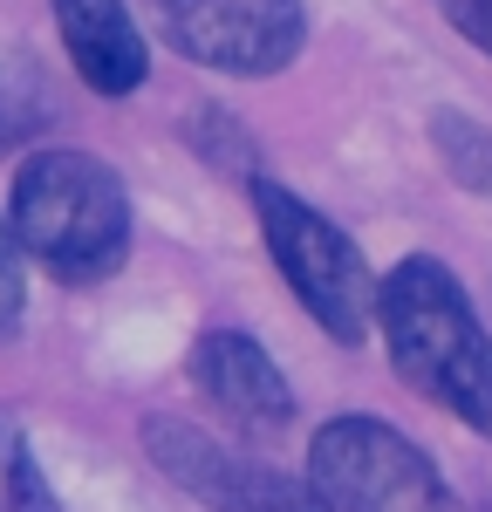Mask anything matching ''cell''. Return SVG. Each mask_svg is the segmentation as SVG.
<instances>
[{
    "instance_id": "1",
    "label": "cell",
    "mask_w": 492,
    "mask_h": 512,
    "mask_svg": "<svg viewBox=\"0 0 492 512\" xmlns=\"http://www.w3.org/2000/svg\"><path fill=\"white\" fill-rule=\"evenodd\" d=\"M376 335L390 349V369L424 403L451 410L465 431L492 437V335L445 260L410 253L383 274Z\"/></svg>"
},
{
    "instance_id": "2",
    "label": "cell",
    "mask_w": 492,
    "mask_h": 512,
    "mask_svg": "<svg viewBox=\"0 0 492 512\" xmlns=\"http://www.w3.org/2000/svg\"><path fill=\"white\" fill-rule=\"evenodd\" d=\"M14 239L55 280H110L130 253V192L89 151H35L14 164Z\"/></svg>"
},
{
    "instance_id": "3",
    "label": "cell",
    "mask_w": 492,
    "mask_h": 512,
    "mask_svg": "<svg viewBox=\"0 0 492 512\" xmlns=\"http://www.w3.org/2000/svg\"><path fill=\"white\" fill-rule=\"evenodd\" d=\"M246 198H253L260 239H267L281 280L294 287V301L308 308V321L328 328L342 349H356L369 328H376V294H383V280L369 274L356 239L342 233L328 212H315L308 198H294L287 185L260 178V171L246 178Z\"/></svg>"
},
{
    "instance_id": "4",
    "label": "cell",
    "mask_w": 492,
    "mask_h": 512,
    "mask_svg": "<svg viewBox=\"0 0 492 512\" xmlns=\"http://www.w3.org/2000/svg\"><path fill=\"white\" fill-rule=\"evenodd\" d=\"M308 485L328 512H458L438 465L383 417H328L308 437Z\"/></svg>"
},
{
    "instance_id": "5",
    "label": "cell",
    "mask_w": 492,
    "mask_h": 512,
    "mask_svg": "<svg viewBox=\"0 0 492 512\" xmlns=\"http://www.w3.org/2000/svg\"><path fill=\"white\" fill-rule=\"evenodd\" d=\"M137 437H144V458L205 512H328V499L308 478L281 472L253 451H233L226 437H212L192 417L158 410L137 424Z\"/></svg>"
},
{
    "instance_id": "6",
    "label": "cell",
    "mask_w": 492,
    "mask_h": 512,
    "mask_svg": "<svg viewBox=\"0 0 492 512\" xmlns=\"http://www.w3.org/2000/svg\"><path fill=\"white\" fill-rule=\"evenodd\" d=\"M164 41L219 76H281L308 41V7L301 0H151Z\"/></svg>"
},
{
    "instance_id": "7",
    "label": "cell",
    "mask_w": 492,
    "mask_h": 512,
    "mask_svg": "<svg viewBox=\"0 0 492 512\" xmlns=\"http://www.w3.org/2000/svg\"><path fill=\"white\" fill-rule=\"evenodd\" d=\"M192 383L246 437H274L294 424V390H287L281 362L260 349L246 328H205L192 342Z\"/></svg>"
},
{
    "instance_id": "8",
    "label": "cell",
    "mask_w": 492,
    "mask_h": 512,
    "mask_svg": "<svg viewBox=\"0 0 492 512\" xmlns=\"http://www.w3.org/2000/svg\"><path fill=\"white\" fill-rule=\"evenodd\" d=\"M55 28H62V48H69L76 76L96 96L144 89L151 48H144V35H137V21H130L123 0H55Z\"/></svg>"
},
{
    "instance_id": "9",
    "label": "cell",
    "mask_w": 492,
    "mask_h": 512,
    "mask_svg": "<svg viewBox=\"0 0 492 512\" xmlns=\"http://www.w3.org/2000/svg\"><path fill=\"white\" fill-rule=\"evenodd\" d=\"M431 151L451 171V185L492 198V130L465 110H431Z\"/></svg>"
},
{
    "instance_id": "10",
    "label": "cell",
    "mask_w": 492,
    "mask_h": 512,
    "mask_svg": "<svg viewBox=\"0 0 492 512\" xmlns=\"http://www.w3.org/2000/svg\"><path fill=\"white\" fill-rule=\"evenodd\" d=\"M0 512H62L55 506V485L35 465L28 437L14 431V417L0 410Z\"/></svg>"
},
{
    "instance_id": "11",
    "label": "cell",
    "mask_w": 492,
    "mask_h": 512,
    "mask_svg": "<svg viewBox=\"0 0 492 512\" xmlns=\"http://www.w3.org/2000/svg\"><path fill=\"white\" fill-rule=\"evenodd\" d=\"M21 308H28V280H21V239H14V219H0V342L21 328Z\"/></svg>"
},
{
    "instance_id": "12",
    "label": "cell",
    "mask_w": 492,
    "mask_h": 512,
    "mask_svg": "<svg viewBox=\"0 0 492 512\" xmlns=\"http://www.w3.org/2000/svg\"><path fill=\"white\" fill-rule=\"evenodd\" d=\"M438 14H445L479 55H492V0H438Z\"/></svg>"
},
{
    "instance_id": "13",
    "label": "cell",
    "mask_w": 492,
    "mask_h": 512,
    "mask_svg": "<svg viewBox=\"0 0 492 512\" xmlns=\"http://www.w3.org/2000/svg\"><path fill=\"white\" fill-rule=\"evenodd\" d=\"M486 512H492V506H486Z\"/></svg>"
}]
</instances>
